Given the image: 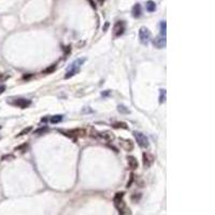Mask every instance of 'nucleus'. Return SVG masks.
I'll use <instances>...</instances> for the list:
<instances>
[{
  "label": "nucleus",
  "mask_w": 215,
  "mask_h": 215,
  "mask_svg": "<svg viewBox=\"0 0 215 215\" xmlns=\"http://www.w3.org/2000/svg\"><path fill=\"white\" fill-rule=\"evenodd\" d=\"M5 90V85H1L0 86V94H2Z\"/></svg>",
  "instance_id": "a878e982"
},
{
  "label": "nucleus",
  "mask_w": 215,
  "mask_h": 215,
  "mask_svg": "<svg viewBox=\"0 0 215 215\" xmlns=\"http://www.w3.org/2000/svg\"><path fill=\"white\" fill-rule=\"evenodd\" d=\"M10 158H14L13 157V155H4V156H2V160H8V159H10Z\"/></svg>",
  "instance_id": "b1692460"
},
{
  "label": "nucleus",
  "mask_w": 215,
  "mask_h": 215,
  "mask_svg": "<svg viewBox=\"0 0 215 215\" xmlns=\"http://www.w3.org/2000/svg\"><path fill=\"white\" fill-rule=\"evenodd\" d=\"M151 38H152V33H151L150 29L145 26H142L139 30V40H140V42L143 45H147L150 43Z\"/></svg>",
  "instance_id": "f03ea898"
},
{
  "label": "nucleus",
  "mask_w": 215,
  "mask_h": 215,
  "mask_svg": "<svg viewBox=\"0 0 215 215\" xmlns=\"http://www.w3.org/2000/svg\"><path fill=\"white\" fill-rule=\"evenodd\" d=\"M27 147H28V144H23V145H20L17 146L16 149H15V151H22V152H25V151L27 150Z\"/></svg>",
  "instance_id": "4be33fe9"
},
{
  "label": "nucleus",
  "mask_w": 215,
  "mask_h": 215,
  "mask_svg": "<svg viewBox=\"0 0 215 215\" xmlns=\"http://www.w3.org/2000/svg\"><path fill=\"white\" fill-rule=\"evenodd\" d=\"M31 130H33V127H31V126H29V127H27V128H25L24 130H22V131H20V134H17L16 137H20V136H24V134H29V132H30Z\"/></svg>",
  "instance_id": "6ab92c4d"
},
{
  "label": "nucleus",
  "mask_w": 215,
  "mask_h": 215,
  "mask_svg": "<svg viewBox=\"0 0 215 215\" xmlns=\"http://www.w3.org/2000/svg\"><path fill=\"white\" fill-rule=\"evenodd\" d=\"M125 30H126V23L124 20H118V22L115 23V25H114L113 27V36L115 38H118V37L124 35Z\"/></svg>",
  "instance_id": "20e7f679"
},
{
  "label": "nucleus",
  "mask_w": 215,
  "mask_h": 215,
  "mask_svg": "<svg viewBox=\"0 0 215 215\" xmlns=\"http://www.w3.org/2000/svg\"><path fill=\"white\" fill-rule=\"evenodd\" d=\"M112 127L113 128H116V129H118V128H123V129H128V125L126 124V123H115V124H112Z\"/></svg>",
  "instance_id": "dca6fc26"
},
{
  "label": "nucleus",
  "mask_w": 215,
  "mask_h": 215,
  "mask_svg": "<svg viewBox=\"0 0 215 215\" xmlns=\"http://www.w3.org/2000/svg\"><path fill=\"white\" fill-rule=\"evenodd\" d=\"M142 158H143V166H144L145 169L150 168L153 165V162H154V156L152 154H150V153H143Z\"/></svg>",
  "instance_id": "0eeeda50"
},
{
  "label": "nucleus",
  "mask_w": 215,
  "mask_h": 215,
  "mask_svg": "<svg viewBox=\"0 0 215 215\" xmlns=\"http://www.w3.org/2000/svg\"><path fill=\"white\" fill-rule=\"evenodd\" d=\"M127 160H128V166H129L130 169L134 170V169L138 168V166H139L138 160L134 158V156H128V157H127Z\"/></svg>",
  "instance_id": "9b49d317"
},
{
  "label": "nucleus",
  "mask_w": 215,
  "mask_h": 215,
  "mask_svg": "<svg viewBox=\"0 0 215 215\" xmlns=\"http://www.w3.org/2000/svg\"><path fill=\"white\" fill-rule=\"evenodd\" d=\"M13 106H16L20 109H26L28 108L30 104H31V101L29 99H24V98H20V99H16L15 101L11 102Z\"/></svg>",
  "instance_id": "423d86ee"
},
{
  "label": "nucleus",
  "mask_w": 215,
  "mask_h": 215,
  "mask_svg": "<svg viewBox=\"0 0 215 215\" xmlns=\"http://www.w3.org/2000/svg\"><path fill=\"white\" fill-rule=\"evenodd\" d=\"M85 61H86V58H84V57L75 59V60L73 61L72 64L68 67V69H67L66 74H65V79H71V77H73L75 74H77V73L80 72L81 67L84 65Z\"/></svg>",
  "instance_id": "f257e3e1"
},
{
  "label": "nucleus",
  "mask_w": 215,
  "mask_h": 215,
  "mask_svg": "<svg viewBox=\"0 0 215 215\" xmlns=\"http://www.w3.org/2000/svg\"><path fill=\"white\" fill-rule=\"evenodd\" d=\"M108 27H109V23H106V25H104V27H103V30L106 31V29H108Z\"/></svg>",
  "instance_id": "bb28decb"
},
{
  "label": "nucleus",
  "mask_w": 215,
  "mask_h": 215,
  "mask_svg": "<svg viewBox=\"0 0 215 215\" xmlns=\"http://www.w3.org/2000/svg\"><path fill=\"white\" fill-rule=\"evenodd\" d=\"M97 137L103 139V140H104V141H106V142H110V141H112V140L114 139V136L111 134V132H109V131H104V132H98Z\"/></svg>",
  "instance_id": "9d476101"
},
{
  "label": "nucleus",
  "mask_w": 215,
  "mask_h": 215,
  "mask_svg": "<svg viewBox=\"0 0 215 215\" xmlns=\"http://www.w3.org/2000/svg\"><path fill=\"white\" fill-rule=\"evenodd\" d=\"M0 129H1V126H0Z\"/></svg>",
  "instance_id": "cd10ccee"
},
{
  "label": "nucleus",
  "mask_w": 215,
  "mask_h": 215,
  "mask_svg": "<svg viewBox=\"0 0 215 215\" xmlns=\"http://www.w3.org/2000/svg\"><path fill=\"white\" fill-rule=\"evenodd\" d=\"M166 98H167V90L163 88V90H159V103H163L166 102Z\"/></svg>",
  "instance_id": "ddd939ff"
},
{
  "label": "nucleus",
  "mask_w": 215,
  "mask_h": 215,
  "mask_svg": "<svg viewBox=\"0 0 215 215\" xmlns=\"http://www.w3.org/2000/svg\"><path fill=\"white\" fill-rule=\"evenodd\" d=\"M153 45L156 49H165L167 46V38L163 35H159L153 39Z\"/></svg>",
  "instance_id": "39448f33"
},
{
  "label": "nucleus",
  "mask_w": 215,
  "mask_h": 215,
  "mask_svg": "<svg viewBox=\"0 0 215 215\" xmlns=\"http://www.w3.org/2000/svg\"><path fill=\"white\" fill-rule=\"evenodd\" d=\"M121 145L123 149H125L128 152L134 150V143L131 140H128V139H121Z\"/></svg>",
  "instance_id": "1a4fd4ad"
},
{
  "label": "nucleus",
  "mask_w": 215,
  "mask_h": 215,
  "mask_svg": "<svg viewBox=\"0 0 215 215\" xmlns=\"http://www.w3.org/2000/svg\"><path fill=\"white\" fill-rule=\"evenodd\" d=\"M124 196H125V194L122 193V191H121V193H116L115 196H114V198H113V201L114 202H118V201H121V200H123Z\"/></svg>",
  "instance_id": "f3484780"
},
{
  "label": "nucleus",
  "mask_w": 215,
  "mask_h": 215,
  "mask_svg": "<svg viewBox=\"0 0 215 215\" xmlns=\"http://www.w3.org/2000/svg\"><path fill=\"white\" fill-rule=\"evenodd\" d=\"M159 26H160V35L166 36V35H167V23H166V20H161Z\"/></svg>",
  "instance_id": "2eb2a0df"
},
{
  "label": "nucleus",
  "mask_w": 215,
  "mask_h": 215,
  "mask_svg": "<svg viewBox=\"0 0 215 215\" xmlns=\"http://www.w3.org/2000/svg\"><path fill=\"white\" fill-rule=\"evenodd\" d=\"M55 69H56V65H52V66H50V67H47L46 69L43 70L42 73H44V74H50V73L54 72Z\"/></svg>",
  "instance_id": "a211bd4d"
},
{
  "label": "nucleus",
  "mask_w": 215,
  "mask_h": 215,
  "mask_svg": "<svg viewBox=\"0 0 215 215\" xmlns=\"http://www.w3.org/2000/svg\"><path fill=\"white\" fill-rule=\"evenodd\" d=\"M140 198H141V195H136V196H132V197H131V199H132V200H134V202H137V201H138V200H139V199H140Z\"/></svg>",
  "instance_id": "393cba45"
},
{
  "label": "nucleus",
  "mask_w": 215,
  "mask_h": 215,
  "mask_svg": "<svg viewBox=\"0 0 215 215\" xmlns=\"http://www.w3.org/2000/svg\"><path fill=\"white\" fill-rule=\"evenodd\" d=\"M134 137L136 139V141L138 142V145L142 149H149L150 146V142H149V139L145 134H142V132H139V131H134Z\"/></svg>",
  "instance_id": "7ed1b4c3"
},
{
  "label": "nucleus",
  "mask_w": 215,
  "mask_h": 215,
  "mask_svg": "<svg viewBox=\"0 0 215 215\" xmlns=\"http://www.w3.org/2000/svg\"><path fill=\"white\" fill-rule=\"evenodd\" d=\"M47 130H49V128H47L46 126H44V127H41V128H39V129L35 130V134H44V132H46Z\"/></svg>",
  "instance_id": "412c9836"
},
{
  "label": "nucleus",
  "mask_w": 215,
  "mask_h": 215,
  "mask_svg": "<svg viewBox=\"0 0 215 215\" xmlns=\"http://www.w3.org/2000/svg\"><path fill=\"white\" fill-rule=\"evenodd\" d=\"M117 110H118V112H121V113H125V114L129 113V110L127 109L125 106H123V104H119V106H117Z\"/></svg>",
  "instance_id": "aec40b11"
},
{
  "label": "nucleus",
  "mask_w": 215,
  "mask_h": 215,
  "mask_svg": "<svg viewBox=\"0 0 215 215\" xmlns=\"http://www.w3.org/2000/svg\"><path fill=\"white\" fill-rule=\"evenodd\" d=\"M131 15L134 17V18H139V17L142 15V7L140 3H136L132 7V10H131Z\"/></svg>",
  "instance_id": "6e6552de"
},
{
  "label": "nucleus",
  "mask_w": 215,
  "mask_h": 215,
  "mask_svg": "<svg viewBox=\"0 0 215 215\" xmlns=\"http://www.w3.org/2000/svg\"><path fill=\"white\" fill-rule=\"evenodd\" d=\"M134 180V173H131V175H130V181H128V183H127V188H129V187L131 186Z\"/></svg>",
  "instance_id": "5701e85b"
},
{
  "label": "nucleus",
  "mask_w": 215,
  "mask_h": 215,
  "mask_svg": "<svg viewBox=\"0 0 215 215\" xmlns=\"http://www.w3.org/2000/svg\"><path fill=\"white\" fill-rule=\"evenodd\" d=\"M145 8H146V11L147 12H155L156 11V3H155L153 0H150L147 1L145 4Z\"/></svg>",
  "instance_id": "f8f14e48"
},
{
  "label": "nucleus",
  "mask_w": 215,
  "mask_h": 215,
  "mask_svg": "<svg viewBox=\"0 0 215 215\" xmlns=\"http://www.w3.org/2000/svg\"><path fill=\"white\" fill-rule=\"evenodd\" d=\"M62 118H64L62 115H54V116L50 118V122L52 124H58V123H60L62 121Z\"/></svg>",
  "instance_id": "4468645a"
}]
</instances>
